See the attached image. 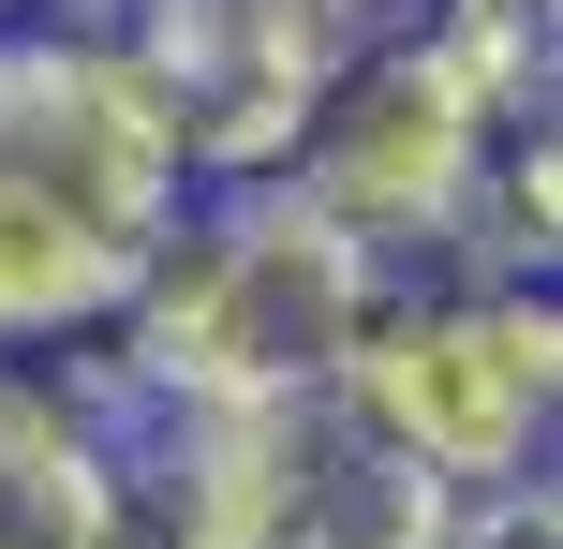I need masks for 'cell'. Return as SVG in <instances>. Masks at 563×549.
<instances>
[{"label":"cell","instance_id":"4","mask_svg":"<svg viewBox=\"0 0 563 549\" xmlns=\"http://www.w3.org/2000/svg\"><path fill=\"white\" fill-rule=\"evenodd\" d=\"M416 491H534L549 416H563V297L549 283H475V267H386L356 356L327 386Z\"/></svg>","mask_w":563,"mask_h":549},{"label":"cell","instance_id":"1","mask_svg":"<svg viewBox=\"0 0 563 549\" xmlns=\"http://www.w3.org/2000/svg\"><path fill=\"white\" fill-rule=\"evenodd\" d=\"M386 267L297 208L282 178L194 194L164 223V253L134 267L104 342H75V386L134 431V416H238V402H327L341 356H356Z\"/></svg>","mask_w":563,"mask_h":549},{"label":"cell","instance_id":"6","mask_svg":"<svg viewBox=\"0 0 563 549\" xmlns=\"http://www.w3.org/2000/svg\"><path fill=\"white\" fill-rule=\"evenodd\" d=\"M416 15V0H119V59H134L148 119H164L178 178L194 194H238V178H282L311 134V105H327V75L356 45H386V30Z\"/></svg>","mask_w":563,"mask_h":549},{"label":"cell","instance_id":"2","mask_svg":"<svg viewBox=\"0 0 563 549\" xmlns=\"http://www.w3.org/2000/svg\"><path fill=\"white\" fill-rule=\"evenodd\" d=\"M178 208H194V178H178L119 30L15 15L0 30V356L104 342Z\"/></svg>","mask_w":563,"mask_h":549},{"label":"cell","instance_id":"3","mask_svg":"<svg viewBox=\"0 0 563 549\" xmlns=\"http://www.w3.org/2000/svg\"><path fill=\"white\" fill-rule=\"evenodd\" d=\"M505 119H549V15H519V0H416L386 45H356L327 75L282 194L327 208L371 267H445L460 194H475Z\"/></svg>","mask_w":563,"mask_h":549},{"label":"cell","instance_id":"11","mask_svg":"<svg viewBox=\"0 0 563 549\" xmlns=\"http://www.w3.org/2000/svg\"><path fill=\"white\" fill-rule=\"evenodd\" d=\"M519 15H563V0H519Z\"/></svg>","mask_w":563,"mask_h":549},{"label":"cell","instance_id":"10","mask_svg":"<svg viewBox=\"0 0 563 549\" xmlns=\"http://www.w3.org/2000/svg\"><path fill=\"white\" fill-rule=\"evenodd\" d=\"M15 15H59V0H0V30H15Z\"/></svg>","mask_w":563,"mask_h":549},{"label":"cell","instance_id":"9","mask_svg":"<svg viewBox=\"0 0 563 549\" xmlns=\"http://www.w3.org/2000/svg\"><path fill=\"white\" fill-rule=\"evenodd\" d=\"M416 549H563V520H549V475L534 491H475V505H445Z\"/></svg>","mask_w":563,"mask_h":549},{"label":"cell","instance_id":"5","mask_svg":"<svg viewBox=\"0 0 563 549\" xmlns=\"http://www.w3.org/2000/svg\"><path fill=\"white\" fill-rule=\"evenodd\" d=\"M134 491L164 549H416L445 491L386 461L341 402H238V416H134Z\"/></svg>","mask_w":563,"mask_h":549},{"label":"cell","instance_id":"7","mask_svg":"<svg viewBox=\"0 0 563 549\" xmlns=\"http://www.w3.org/2000/svg\"><path fill=\"white\" fill-rule=\"evenodd\" d=\"M0 549H164L119 416L75 356H0Z\"/></svg>","mask_w":563,"mask_h":549},{"label":"cell","instance_id":"8","mask_svg":"<svg viewBox=\"0 0 563 549\" xmlns=\"http://www.w3.org/2000/svg\"><path fill=\"white\" fill-rule=\"evenodd\" d=\"M563 253V119H505L475 164V194H460V238L445 267H475V283H549Z\"/></svg>","mask_w":563,"mask_h":549}]
</instances>
